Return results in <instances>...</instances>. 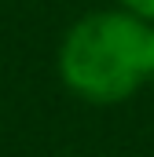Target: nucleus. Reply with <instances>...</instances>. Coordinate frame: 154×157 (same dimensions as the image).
Returning a JSON list of instances; mask_svg holds the SVG:
<instances>
[{"mask_svg": "<svg viewBox=\"0 0 154 157\" xmlns=\"http://www.w3.org/2000/svg\"><path fill=\"white\" fill-rule=\"evenodd\" d=\"M117 7H125L128 15H136L143 22H154V0H117Z\"/></svg>", "mask_w": 154, "mask_h": 157, "instance_id": "obj_2", "label": "nucleus"}, {"mask_svg": "<svg viewBox=\"0 0 154 157\" xmlns=\"http://www.w3.org/2000/svg\"><path fill=\"white\" fill-rule=\"evenodd\" d=\"M151 80H154V22H151Z\"/></svg>", "mask_w": 154, "mask_h": 157, "instance_id": "obj_3", "label": "nucleus"}, {"mask_svg": "<svg viewBox=\"0 0 154 157\" xmlns=\"http://www.w3.org/2000/svg\"><path fill=\"white\" fill-rule=\"evenodd\" d=\"M59 80L92 106L132 99L151 80V22L125 7L81 15L59 44Z\"/></svg>", "mask_w": 154, "mask_h": 157, "instance_id": "obj_1", "label": "nucleus"}]
</instances>
